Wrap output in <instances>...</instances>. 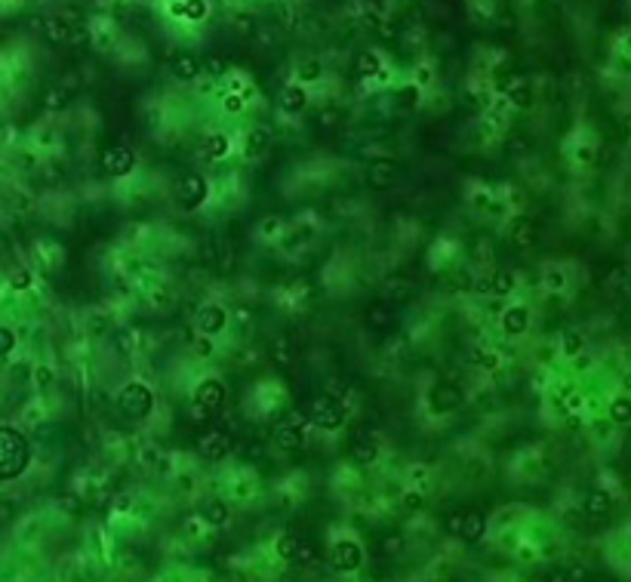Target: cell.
<instances>
[{"label":"cell","instance_id":"obj_1","mask_svg":"<svg viewBox=\"0 0 631 582\" xmlns=\"http://www.w3.org/2000/svg\"><path fill=\"white\" fill-rule=\"evenodd\" d=\"M31 462V447L22 431L13 425H0V480H13Z\"/></svg>","mask_w":631,"mask_h":582},{"label":"cell","instance_id":"obj_2","mask_svg":"<svg viewBox=\"0 0 631 582\" xmlns=\"http://www.w3.org/2000/svg\"><path fill=\"white\" fill-rule=\"evenodd\" d=\"M305 419H311L323 431H336V429L345 425L348 410H345V404H342V397L330 394V392H320L308 401V416H305Z\"/></svg>","mask_w":631,"mask_h":582},{"label":"cell","instance_id":"obj_3","mask_svg":"<svg viewBox=\"0 0 631 582\" xmlns=\"http://www.w3.org/2000/svg\"><path fill=\"white\" fill-rule=\"evenodd\" d=\"M117 406H120V413H124L126 419L142 422L154 410V394H151V388H148L145 382H129V385H124V392H120Z\"/></svg>","mask_w":631,"mask_h":582},{"label":"cell","instance_id":"obj_4","mask_svg":"<svg viewBox=\"0 0 631 582\" xmlns=\"http://www.w3.org/2000/svg\"><path fill=\"white\" fill-rule=\"evenodd\" d=\"M83 25H87V16H83V9H77V6L55 9V13L50 16V22H46V28H50V41H53V43L77 41V37L83 34Z\"/></svg>","mask_w":631,"mask_h":582},{"label":"cell","instance_id":"obj_5","mask_svg":"<svg viewBox=\"0 0 631 582\" xmlns=\"http://www.w3.org/2000/svg\"><path fill=\"white\" fill-rule=\"evenodd\" d=\"M176 200L182 203L185 210H198L203 200H207V194H210V185H207V179L203 176H198V173H182L179 179H176Z\"/></svg>","mask_w":631,"mask_h":582},{"label":"cell","instance_id":"obj_6","mask_svg":"<svg viewBox=\"0 0 631 582\" xmlns=\"http://www.w3.org/2000/svg\"><path fill=\"white\" fill-rule=\"evenodd\" d=\"M419 281L416 277H410V274H404V271H394V274H388L385 281H382V299L385 302H392V305H406V302H413L416 296H419Z\"/></svg>","mask_w":631,"mask_h":582},{"label":"cell","instance_id":"obj_7","mask_svg":"<svg viewBox=\"0 0 631 582\" xmlns=\"http://www.w3.org/2000/svg\"><path fill=\"white\" fill-rule=\"evenodd\" d=\"M462 404H465V392H462L459 382H447L443 379V382H434L428 388V406L434 413H453Z\"/></svg>","mask_w":631,"mask_h":582},{"label":"cell","instance_id":"obj_8","mask_svg":"<svg viewBox=\"0 0 631 582\" xmlns=\"http://www.w3.org/2000/svg\"><path fill=\"white\" fill-rule=\"evenodd\" d=\"M401 163L397 161H388V157H379V161H373L367 166V185L373 191H388L394 188L397 182H401Z\"/></svg>","mask_w":631,"mask_h":582},{"label":"cell","instance_id":"obj_9","mask_svg":"<svg viewBox=\"0 0 631 582\" xmlns=\"http://www.w3.org/2000/svg\"><path fill=\"white\" fill-rule=\"evenodd\" d=\"M231 447H234V441H231V434L225 429H207V431H200V438H198V453L212 462L225 459Z\"/></svg>","mask_w":631,"mask_h":582},{"label":"cell","instance_id":"obj_10","mask_svg":"<svg viewBox=\"0 0 631 582\" xmlns=\"http://www.w3.org/2000/svg\"><path fill=\"white\" fill-rule=\"evenodd\" d=\"M102 170L108 176H114V179L129 176L136 170V154L129 151L126 145H108L105 151H102Z\"/></svg>","mask_w":631,"mask_h":582},{"label":"cell","instance_id":"obj_11","mask_svg":"<svg viewBox=\"0 0 631 582\" xmlns=\"http://www.w3.org/2000/svg\"><path fill=\"white\" fill-rule=\"evenodd\" d=\"M360 564H364V551H360V545L355 539H342V542L333 545V551H330V567L333 570L351 573V570H357Z\"/></svg>","mask_w":631,"mask_h":582},{"label":"cell","instance_id":"obj_12","mask_svg":"<svg viewBox=\"0 0 631 582\" xmlns=\"http://www.w3.org/2000/svg\"><path fill=\"white\" fill-rule=\"evenodd\" d=\"M225 397H228V392L219 379H203V382L194 388V404L207 413H219L222 406H225Z\"/></svg>","mask_w":631,"mask_h":582},{"label":"cell","instance_id":"obj_13","mask_svg":"<svg viewBox=\"0 0 631 582\" xmlns=\"http://www.w3.org/2000/svg\"><path fill=\"white\" fill-rule=\"evenodd\" d=\"M394 323H397V311H394L392 302L373 299V302L367 305V327H370V330L388 333V330H394Z\"/></svg>","mask_w":631,"mask_h":582},{"label":"cell","instance_id":"obj_14","mask_svg":"<svg viewBox=\"0 0 631 582\" xmlns=\"http://www.w3.org/2000/svg\"><path fill=\"white\" fill-rule=\"evenodd\" d=\"M198 330H200V336H216V333H222L225 330V323H228V314H225V308L222 305H200L198 308Z\"/></svg>","mask_w":631,"mask_h":582},{"label":"cell","instance_id":"obj_15","mask_svg":"<svg viewBox=\"0 0 631 582\" xmlns=\"http://www.w3.org/2000/svg\"><path fill=\"white\" fill-rule=\"evenodd\" d=\"M508 235H512V244L517 249H533L539 244V225L530 216H517L512 222V228H508Z\"/></svg>","mask_w":631,"mask_h":582},{"label":"cell","instance_id":"obj_16","mask_svg":"<svg viewBox=\"0 0 631 582\" xmlns=\"http://www.w3.org/2000/svg\"><path fill=\"white\" fill-rule=\"evenodd\" d=\"M268 357H271L281 370L296 367V360H299V348H296V339H293V336H274V339H271V345H268Z\"/></svg>","mask_w":631,"mask_h":582},{"label":"cell","instance_id":"obj_17","mask_svg":"<svg viewBox=\"0 0 631 582\" xmlns=\"http://www.w3.org/2000/svg\"><path fill=\"white\" fill-rule=\"evenodd\" d=\"M484 533H487V514L484 512H478V508L462 512V527H459V539L462 542L475 545V542L484 539Z\"/></svg>","mask_w":631,"mask_h":582},{"label":"cell","instance_id":"obj_18","mask_svg":"<svg viewBox=\"0 0 631 582\" xmlns=\"http://www.w3.org/2000/svg\"><path fill=\"white\" fill-rule=\"evenodd\" d=\"M170 71L176 80H194L200 77V55H194L188 50H179L170 59Z\"/></svg>","mask_w":631,"mask_h":582},{"label":"cell","instance_id":"obj_19","mask_svg":"<svg viewBox=\"0 0 631 582\" xmlns=\"http://www.w3.org/2000/svg\"><path fill=\"white\" fill-rule=\"evenodd\" d=\"M198 514H200V521H207V524H212V527H225L228 517H231L228 505L222 502L219 496H203L200 502H198Z\"/></svg>","mask_w":631,"mask_h":582},{"label":"cell","instance_id":"obj_20","mask_svg":"<svg viewBox=\"0 0 631 582\" xmlns=\"http://www.w3.org/2000/svg\"><path fill=\"white\" fill-rule=\"evenodd\" d=\"M274 443L281 450H299L305 443V429L302 422H284L274 429Z\"/></svg>","mask_w":631,"mask_h":582},{"label":"cell","instance_id":"obj_21","mask_svg":"<svg viewBox=\"0 0 631 582\" xmlns=\"http://www.w3.org/2000/svg\"><path fill=\"white\" fill-rule=\"evenodd\" d=\"M351 456H355L360 465H373L376 456H379V447H376L373 434L355 431V438H351Z\"/></svg>","mask_w":631,"mask_h":582},{"label":"cell","instance_id":"obj_22","mask_svg":"<svg viewBox=\"0 0 631 582\" xmlns=\"http://www.w3.org/2000/svg\"><path fill=\"white\" fill-rule=\"evenodd\" d=\"M502 330L508 336H521V333L530 330V311L524 305H514V308L502 311Z\"/></svg>","mask_w":631,"mask_h":582},{"label":"cell","instance_id":"obj_23","mask_svg":"<svg viewBox=\"0 0 631 582\" xmlns=\"http://www.w3.org/2000/svg\"><path fill=\"white\" fill-rule=\"evenodd\" d=\"M582 505H586V514H591V517H610L613 514V499H610L607 490H588Z\"/></svg>","mask_w":631,"mask_h":582},{"label":"cell","instance_id":"obj_24","mask_svg":"<svg viewBox=\"0 0 631 582\" xmlns=\"http://www.w3.org/2000/svg\"><path fill=\"white\" fill-rule=\"evenodd\" d=\"M305 105H308V96H305V90L299 87V83H290V87L281 90V111H286V114H299V111H305Z\"/></svg>","mask_w":631,"mask_h":582},{"label":"cell","instance_id":"obj_25","mask_svg":"<svg viewBox=\"0 0 631 582\" xmlns=\"http://www.w3.org/2000/svg\"><path fill=\"white\" fill-rule=\"evenodd\" d=\"M271 145V129L268 126H253L247 136V157H259L262 151H268Z\"/></svg>","mask_w":631,"mask_h":582},{"label":"cell","instance_id":"obj_26","mask_svg":"<svg viewBox=\"0 0 631 582\" xmlns=\"http://www.w3.org/2000/svg\"><path fill=\"white\" fill-rule=\"evenodd\" d=\"M355 74H357V77H379V74H382V62H379V55H376V53H370V50L357 53V59H355Z\"/></svg>","mask_w":631,"mask_h":582},{"label":"cell","instance_id":"obj_27","mask_svg":"<svg viewBox=\"0 0 631 582\" xmlns=\"http://www.w3.org/2000/svg\"><path fill=\"white\" fill-rule=\"evenodd\" d=\"M487 286L493 296H508L514 290V274L508 271V268H496V271L487 277Z\"/></svg>","mask_w":631,"mask_h":582},{"label":"cell","instance_id":"obj_28","mask_svg":"<svg viewBox=\"0 0 631 582\" xmlns=\"http://www.w3.org/2000/svg\"><path fill=\"white\" fill-rule=\"evenodd\" d=\"M74 99V92L65 87V83H59V87H53L50 92H46V99H43V108L46 111H62L68 102Z\"/></svg>","mask_w":631,"mask_h":582},{"label":"cell","instance_id":"obj_29","mask_svg":"<svg viewBox=\"0 0 631 582\" xmlns=\"http://www.w3.org/2000/svg\"><path fill=\"white\" fill-rule=\"evenodd\" d=\"M419 87L416 83H406V87H401L394 92V105H397V111H413L416 105H419Z\"/></svg>","mask_w":631,"mask_h":582},{"label":"cell","instance_id":"obj_30","mask_svg":"<svg viewBox=\"0 0 631 582\" xmlns=\"http://www.w3.org/2000/svg\"><path fill=\"white\" fill-rule=\"evenodd\" d=\"M212 247H216V265L219 271H231V262H234V249H231V240L228 237H219L212 240Z\"/></svg>","mask_w":631,"mask_h":582},{"label":"cell","instance_id":"obj_31","mask_svg":"<svg viewBox=\"0 0 631 582\" xmlns=\"http://www.w3.org/2000/svg\"><path fill=\"white\" fill-rule=\"evenodd\" d=\"M314 561H318V545L308 539H299V549H296L290 564H296V567H311Z\"/></svg>","mask_w":631,"mask_h":582},{"label":"cell","instance_id":"obj_32","mask_svg":"<svg viewBox=\"0 0 631 582\" xmlns=\"http://www.w3.org/2000/svg\"><path fill=\"white\" fill-rule=\"evenodd\" d=\"M533 87L530 83H517V87H512L508 90V102L512 105H517V108H533Z\"/></svg>","mask_w":631,"mask_h":582},{"label":"cell","instance_id":"obj_33","mask_svg":"<svg viewBox=\"0 0 631 582\" xmlns=\"http://www.w3.org/2000/svg\"><path fill=\"white\" fill-rule=\"evenodd\" d=\"M228 71V59L219 53L207 55V59H200V74H210V77H222V74Z\"/></svg>","mask_w":631,"mask_h":582},{"label":"cell","instance_id":"obj_34","mask_svg":"<svg viewBox=\"0 0 631 582\" xmlns=\"http://www.w3.org/2000/svg\"><path fill=\"white\" fill-rule=\"evenodd\" d=\"M228 148H231V142L225 133H212L207 139V148H203V151H207V157H212V161H219V157L228 154Z\"/></svg>","mask_w":631,"mask_h":582},{"label":"cell","instance_id":"obj_35","mask_svg":"<svg viewBox=\"0 0 631 582\" xmlns=\"http://www.w3.org/2000/svg\"><path fill=\"white\" fill-rule=\"evenodd\" d=\"M471 256H475V262H490L493 259V237L478 235L475 244H471Z\"/></svg>","mask_w":631,"mask_h":582},{"label":"cell","instance_id":"obj_36","mask_svg":"<svg viewBox=\"0 0 631 582\" xmlns=\"http://www.w3.org/2000/svg\"><path fill=\"white\" fill-rule=\"evenodd\" d=\"M277 558H284V561H293V554H296V549H299V536L296 533H281L277 536Z\"/></svg>","mask_w":631,"mask_h":582},{"label":"cell","instance_id":"obj_37","mask_svg":"<svg viewBox=\"0 0 631 582\" xmlns=\"http://www.w3.org/2000/svg\"><path fill=\"white\" fill-rule=\"evenodd\" d=\"M471 284H475V281H471L468 271H453V274H447V281H443L447 293H468Z\"/></svg>","mask_w":631,"mask_h":582},{"label":"cell","instance_id":"obj_38","mask_svg":"<svg viewBox=\"0 0 631 582\" xmlns=\"http://www.w3.org/2000/svg\"><path fill=\"white\" fill-rule=\"evenodd\" d=\"M610 419H613L616 425H628L631 422V401H628V397H616V401L610 404Z\"/></svg>","mask_w":631,"mask_h":582},{"label":"cell","instance_id":"obj_39","mask_svg":"<svg viewBox=\"0 0 631 582\" xmlns=\"http://www.w3.org/2000/svg\"><path fill=\"white\" fill-rule=\"evenodd\" d=\"M296 74H299V80H302V83H314V80H320L323 65H320L318 59H305V62H299Z\"/></svg>","mask_w":631,"mask_h":582},{"label":"cell","instance_id":"obj_40","mask_svg":"<svg viewBox=\"0 0 631 582\" xmlns=\"http://www.w3.org/2000/svg\"><path fill=\"white\" fill-rule=\"evenodd\" d=\"M582 345H586V339H582V333H579V330H567V333H563V339H561L563 355L576 357V355H582Z\"/></svg>","mask_w":631,"mask_h":582},{"label":"cell","instance_id":"obj_41","mask_svg":"<svg viewBox=\"0 0 631 582\" xmlns=\"http://www.w3.org/2000/svg\"><path fill=\"white\" fill-rule=\"evenodd\" d=\"M182 16L188 18V22H200V18L207 16V0H188V4H182Z\"/></svg>","mask_w":631,"mask_h":582},{"label":"cell","instance_id":"obj_42","mask_svg":"<svg viewBox=\"0 0 631 582\" xmlns=\"http://www.w3.org/2000/svg\"><path fill=\"white\" fill-rule=\"evenodd\" d=\"M234 28H237V31H240V34H247V37L259 31V25H256V18H253V16H249V13H237V16H234Z\"/></svg>","mask_w":631,"mask_h":582},{"label":"cell","instance_id":"obj_43","mask_svg":"<svg viewBox=\"0 0 631 582\" xmlns=\"http://www.w3.org/2000/svg\"><path fill=\"white\" fill-rule=\"evenodd\" d=\"M13 348H16V333L9 327H0V357L9 355Z\"/></svg>","mask_w":631,"mask_h":582},{"label":"cell","instance_id":"obj_44","mask_svg":"<svg viewBox=\"0 0 631 582\" xmlns=\"http://www.w3.org/2000/svg\"><path fill=\"white\" fill-rule=\"evenodd\" d=\"M111 342H114V348L120 355H129V351H133V345H129V330H117L114 336H111Z\"/></svg>","mask_w":631,"mask_h":582},{"label":"cell","instance_id":"obj_45","mask_svg":"<svg viewBox=\"0 0 631 582\" xmlns=\"http://www.w3.org/2000/svg\"><path fill=\"white\" fill-rule=\"evenodd\" d=\"M545 286H549V290H561V286H563V271H561V268H545Z\"/></svg>","mask_w":631,"mask_h":582},{"label":"cell","instance_id":"obj_46","mask_svg":"<svg viewBox=\"0 0 631 582\" xmlns=\"http://www.w3.org/2000/svg\"><path fill=\"white\" fill-rule=\"evenodd\" d=\"M459 527H462V512H453L443 517V530H447L450 536H459Z\"/></svg>","mask_w":631,"mask_h":582},{"label":"cell","instance_id":"obj_47","mask_svg":"<svg viewBox=\"0 0 631 582\" xmlns=\"http://www.w3.org/2000/svg\"><path fill=\"white\" fill-rule=\"evenodd\" d=\"M401 549H404V539H401V536H397V533L385 536V542H382V551H385V554H397Z\"/></svg>","mask_w":631,"mask_h":582},{"label":"cell","instance_id":"obj_48","mask_svg":"<svg viewBox=\"0 0 631 582\" xmlns=\"http://www.w3.org/2000/svg\"><path fill=\"white\" fill-rule=\"evenodd\" d=\"M404 505L410 508V512H419V508H422V493H419V490H410V493H404Z\"/></svg>","mask_w":631,"mask_h":582},{"label":"cell","instance_id":"obj_49","mask_svg":"<svg viewBox=\"0 0 631 582\" xmlns=\"http://www.w3.org/2000/svg\"><path fill=\"white\" fill-rule=\"evenodd\" d=\"M194 342V351H198L200 357H210L212 355V342H210V336H200V339H191Z\"/></svg>","mask_w":631,"mask_h":582},{"label":"cell","instance_id":"obj_50","mask_svg":"<svg viewBox=\"0 0 631 582\" xmlns=\"http://www.w3.org/2000/svg\"><path fill=\"white\" fill-rule=\"evenodd\" d=\"M13 290H28V286H31V274L28 271H18V274H13Z\"/></svg>","mask_w":631,"mask_h":582},{"label":"cell","instance_id":"obj_51","mask_svg":"<svg viewBox=\"0 0 631 582\" xmlns=\"http://www.w3.org/2000/svg\"><path fill=\"white\" fill-rule=\"evenodd\" d=\"M34 379H37V385H50V382H53L50 367H37V370H34Z\"/></svg>","mask_w":631,"mask_h":582},{"label":"cell","instance_id":"obj_52","mask_svg":"<svg viewBox=\"0 0 631 582\" xmlns=\"http://www.w3.org/2000/svg\"><path fill=\"white\" fill-rule=\"evenodd\" d=\"M62 508H68L71 514H80V499H77V496H65V499H62Z\"/></svg>","mask_w":631,"mask_h":582},{"label":"cell","instance_id":"obj_53","mask_svg":"<svg viewBox=\"0 0 631 582\" xmlns=\"http://www.w3.org/2000/svg\"><path fill=\"white\" fill-rule=\"evenodd\" d=\"M478 364L484 370H496L499 367V357L496 355H478Z\"/></svg>","mask_w":631,"mask_h":582},{"label":"cell","instance_id":"obj_54","mask_svg":"<svg viewBox=\"0 0 631 582\" xmlns=\"http://www.w3.org/2000/svg\"><path fill=\"white\" fill-rule=\"evenodd\" d=\"M339 124V111H323L320 114V126H336Z\"/></svg>","mask_w":631,"mask_h":582},{"label":"cell","instance_id":"obj_55","mask_svg":"<svg viewBox=\"0 0 631 582\" xmlns=\"http://www.w3.org/2000/svg\"><path fill=\"white\" fill-rule=\"evenodd\" d=\"M225 108L228 111H240V108H244V99H240V96H225Z\"/></svg>","mask_w":631,"mask_h":582},{"label":"cell","instance_id":"obj_56","mask_svg":"<svg viewBox=\"0 0 631 582\" xmlns=\"http://www.w3.org/2000/svg\"><path fill=\"white\" fill-rule=\"evenodd\" d=\"M508 145H512V151H527V139H524V136L508 139Z\"/></svg>","mask_w":631,"mask_h":582},{"label":"cell","instance_id":"obj_57","mask_svg":"<svg viewBox=\"0 0 631 582\" xmlns=\"http://www.w3.org/2000/svg\"><path fill=\"white\" fill-rule=\"evenodd\" d=\"M13 512H16L13 502H0V517H13Z\"/></svg>","mask_w":631,"mask_h":582},{"label":"cell","instance_id":"obj_58","mask_svg":"<svg viewBox=\"0 0 631 582\" xmlns=\"http://www.w3.org/2000/svg\"><path fill=\"white\" fill-rule=\"evenodd\" d=\"M191 484H194V480H191L188 475H182V478H179V487H182V490H191Z\"/></svg>","mask_w":631,"mask_h":582},{"label":"cell","instance_id":"obj_59","mask_svg":"<svg viewBox=\"0 0 631 582\" xmlns=\"http://www.w3.org/2000/svg\"><path fill=\"white\" fill-rule=\"evenodd\" d=\"M6 249H9V237L0 231V253H6Z\"/></svg>","mask_w":631,"mask_h":582},{"label":"cell","instance_id":"obj_60","mask_svg":"<svg viewBox=\"0 0 631 582\" xmlns=\"http://www.w3.org/2000/svg\"><path fill=\"white\" fill-rule=\"evenodd\" d=\"M576 370H588V357H582V355H576Z\"/></svg>","mask_w":631,"mask_h":582},{"label":"cell","instance_id":"obj_61","mask_svg":"<svg viewBox=\"0 0 631 582\" xmlns=\"http://www.w3.org/2000/svg\"><path fill=\"white\" fill-rule=\"evenodd\" d=\"M554 582H558V579H554Z\"/></svg>","mask_w":631,"mask_h":582}]
</instances>
